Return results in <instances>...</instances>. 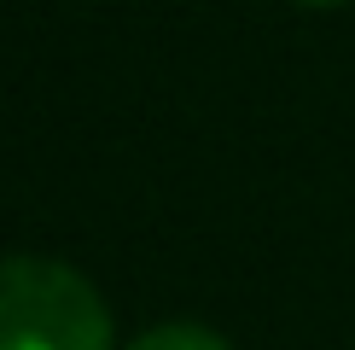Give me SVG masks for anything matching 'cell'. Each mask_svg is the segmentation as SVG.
Segmentation results:
<instances>
[{"instance_id":"1","label":"cell","mask_w":355,"mask_h":350,"mask_svg":"<svg viewBox=\"0 0 355 350\" xmlns=\"http://www.w3.org/2000/svg\"><path fill=\"white\" fill-rule=\"evenodd\" d=\"M0 350H111V310L70 262H0Z\"/></svg>"},{"instance_id":"2","label":"cell","mask_w":355,"mask_h":350,"mask_svg":"<svg viewBox=\"0 0 355 350\" xmlns=\"http://www.w3.org/2000/svg\"><path fill=\"white\" fill-rule=\"evenodd\" d=\"M128 350H233L221 333L210 327H198V321H164V327H152V333H140Z\"/></svg>"},{"instance_id":"3","label":"cell","mask_w":355,"mask_h":350,"mask_svg":"<svg viewBox=\"0 0 355 350\" xmlns=\"http://www.w3.org/2000/svg\"><path fill=\"white\" fill-rule=\"evenodd\" d=\"M309 6H327V0H309Z\"/></svg>"}]
</instances>
